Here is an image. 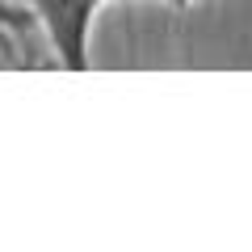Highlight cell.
<instances>
[{
	"instance_id": "obj_1",
	"label": "cell",
	"mask_w": 252,
	"mask_h": 252,
	"mask_svg": "<svg viewBox=\"0 0 252 252\" xmlns=\"http://www.w3.org/2000/svg\"><path fill=\"white\" fill-rule=\"evenodd\" d=\"M26 4L34 9L42 34L51 38V51L59 55V63L67 72H84L97 4L93 0H26Z\"/></svg>"
},
{
	"instance_id": "obj_2",
	"label": "cell",
	"mask_w": 252,
	"mask_h": 252,
	"mask_svg": "<svg viewBox=\"0 0 252 252\" xmlns=\"http://www.w3.org/2000/svg\"><path fill=\"white\" fill-rule=\"evenodd\" d=\"M38 26L34 9L30 4H17V0H0V55L4 59H17V38L30 34V30Z\"/></svg>"
},
{
	"instance_id": "obj_3",
	"label": "cell",
	"mask_w": 252,
	"mask_h": 252,
	"mask_svg": "<svg viewBox=\"0 0 252 252\" xmlns=\"http://www.w3.org/2000/svg\"><path fill=\"white\" fill-rule=\"evenodd\" d=\"M93 4H97V9H101V4H105V0H93ZM189 4H193V0H168V9H177V13H185Z\"/></svg>"
}]
</instances>
